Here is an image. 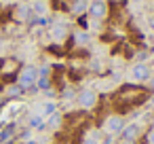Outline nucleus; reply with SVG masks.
I'll return each instance as SVG.
<instances>
[{"instance_id": "nucleus-17", "label": "nucleus", "mask_w": 154, "mask_h": 144, "mask_svg": "<svg viewBox=\"0 0 154 144\" xmlns=\"http://www.w3.org/2000/svg\"><path fill=\"white\" fill-rule=\"evenodd\" d=\"M152 87H154V81H152Z\"/></svg>"}, {"instance_id": "nucleus-2", "label": "nucleus", "mask_w": 154, "mask_h": 144, "mask_svg": "<svg viewBox=\"0 0 154 144\" xmlns=\"http://www.w3.org/2000/svg\"><path fill=\"white\" fill-rule=\"evenodd\" d=\"M122 127H125V125H122V119L116 117V114H114V117H108L106 123H103V131H106L108 136H116V133H120Z\"/></svg>"}, {"instance_id": "nucleus-6", "label": "nucleus", "mask_w": 154, "mask_h": 144, "mask_svg": "<svg viewBox=\"0 0 154 144\" xmlns=\"http://www.w3.org/2000/svg\"><path fill=\"white\" fill-rule=\"evenodd\" d=\"M122 138L127 140V142H133L135 138H139V125L137 123H131V125H127V127H122Z\"/></svg>"}, {"instance_id": "nucleus-5", "label": "nucleus", "mask_w": 154, "mask_h": 144, "mask_svg": "<svg viewBox=\"0 0 154 144\" xmlns=\"http://www.w3.org/2000/svg\"><path fill=\"white\" fill-rule=\"evenodd\" d=\"M131 76H133L135 81H148V78H150V68H148L146 64H137V66H133Z\"/></svg>"}, {"instance_id": "nucleus-12", "label": "nucleus", "mask_w": 154, "mask_h": 144, "mask_svg": "<svg viewBox=\"0 0 154 144\" xmlns=\"http://www.w3.org/2000/svg\"><path fill=\"white\" fill-rule=\"evenodd\" d=\"M30 11H32V9H30L28 5L19 7V13H17V15H19V19H28V17H30Z\"/></svg>"}, {"instance_id": "nucleus-16", "label": "nucleus", "mask_w": 154, "mask_h": 144, "mask_svg": "<svg viewBox=\"0 0 154 144\" xmlns=\"http://www.w3.org/2000/svg\"><path fill=\"white\" fill-rule=\"evenodd\" d=\"M150 24H152V28H154V19H152V21H150Z\"/></svg>"}, {"instance_id": "nucleus-9", "label": "nucleus", "mask_w": 154, "mask_h": 144, "mask_svg": "<svg viewBox=\"0 0 154 144\" xmlns=\"http://www.w3.org/2000/svg\"><path fill=\"white\" fill-rule=\"evenodd\" d=\"M51 34H53L55 40H63V38H66V28H63V26H53Z\"/></svg>"}, {"instance_id": "nucleus-1", "label": "nucleus", "mask_w": 154, "mask_h": 144, "mask_svg": "<svg viewBox=\"0 0 154 144\" xmlns=\"http://www.w3.org/2000/svg\"><path fill=\"white\" fill-rule=\"evenodd\" d=\"M36 78H38V70L34 68V66H26L23 70H21V74H19V87H32L34 83H36Z\"/></svg>"}, {"instance_id": "nucleus-15", "label": "nucleus", "mask_w": 154, "mask_h": 144, "mask_svg": "<svg viewBox=\"0 0 154 144\" xmlns=\"http://www.w3.org/2000/svg\"><path fill=\"white\" fill-rule=\"evenodd\" d=\"M148 142H150V144H154V129L148 133Z\"/></svg>"}, {"instance_id": "nucleus-18", "label": "nucleus", "mask_w": 154, "mask_h": 144, "mask_svg": "<svg viewBox=\"0 0 154 144\" xmlns=\"http://www.w3.org/2000/svg\"><path fill=\"white\" fill-rule=\"evenodd\" d=\"M101 2H103V0H101Z\"/></svg>"}, {"instance_id": "nucleus-7", "label": "nucleus", "mask_w": 154, "mask_h": 144, "mask_svg": "<svg viewBox=\"0 0 154 144\" xmlns=\"http://www.w3.org/2000/svg\"><path fill=\"white\" fill-rule=\"evenodd\" d=\"M55 112V106L51 104V102H45V104H38L36 106V112L34 114H40V117H51Z\"/></svg>"}, {"instance_id": "nucleus-4", "label": "nucleus", "mask_w": 154, "mask_h": 144, "mask_svg": "<svg viewBox=\"0 0 154 144\" xmlns=\"http://www.w3.org/2000/svg\"><path fill=\"white\" fill-rule=\"evenodd\" d=\"M78 102H80V106L82 108H93L95 104H97V95H95V91H82L80 95H78Z\"/></svg>"}, {"instance_id": "nucleus-10", "label": "nucleus", "mask_w": 154, "mask_h": 144, "mask_svg": "<svg viewBox=\"0 0 154 144\" xmlns=\"http://www.w3.org/2000/svg\"><path fill=\"white\" fill-rule=\"evenodd\" d=\"M19 108H21L19 104H11V106L5 110V119H13V117H15V110H19Z\"/></svg>"}, {"instance_id": "nucleus-8", "label": "nucleus", "mask_w": 154, "mask_h": 144, "mask_svg": "<svg viewBox=\"0 0 154 144\" xmlns=\"http://www.w3.org/2000/svg\"><path fill=\"white\" fill-rule=\"evenodd\" d=\"M32 11H34L36 15H45V13H47V2H45V0H34Z\"/></svg>"}, {"instance_id": "nucleus-13", "label": "nucleus", "mask_w": 154, "mask_h": 144, "mask_svg": "<svg viewBox=\"0 0 154 144\" xmlns=\"http://www.w3.org/2000/svg\"><path fill=\"white\" fill-rule=\"evenodd\" d=\"M30 123H32V125H34V127H36V125H38V127H40V125H42V123H45V117H40V114H34V117H32V119H30Z\"/></svg>"}, {"instance_id": "nucleus-11", "label": "nucleus", "mask_w": 154, "mask_h": 144, "mask_svg": "<svg viewBox=\"0 0 154 144\" xmlns=\"http://www.w3.org/2000/svg\"><path fill=\"white\" fill-rule=\"evenodd\" d=\"M85 9H87V2H85V0H76L74 7H72V11H74V13H82Z\"/></svg>"}, {"instance_id": "nucleus-14", "label": "nucleus", "mask_w": 154, "mask_h": 144, "mask_svg": "<svg viewBox=\"0 0 154 144\" xmlns=\"http://www.w3.org/2000/svg\"><path fill=\"white\" fill-rule=\"evenodd\" d=\"M82 144H99V142H97V133H91V136H87Z\"/></svg>"}, {"instance_id": "nucleus-3", "label": "nucleus", "mask_w": 154, "mask_h": 144, "mask_svg": "<svg viewBox=\"0 0 154 144\" xmlns=\"http://www.w3.org/2000/svg\"><path fill=\"white\" fill-rule=\"evenodd\" d=\"M106 13H108V7H106V2H101V0H93V2L89 5V15H91V17L103 19Z\"/></svg>"}]
</instances>
